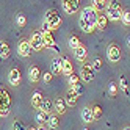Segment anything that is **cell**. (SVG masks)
Segmentation results:
<instances>
[{"instance_id":"cell-1","label":"cell","mask_w":130,"mask_h":130,"mask_svg":"<svg viewBox=\"0 0 130 130\" xmlns=\"http://www.w3.org/2000/svg\"><path fill=\"white\" fill-rule=\"evenodd\" d=\"M121 13H122V6H121V3L118 0H110V2H107L105 16H107L108 21H119Z\"/></svg>"},{"instance_id":"cell-2","label":"cell","mask_w":130,"mask_h":130,"mask_svg":"<svg viewBox=\"0 0 130 130\" xmlns=\"http://www.w3.org/2000/svg\"><path fill=\"white\" fill-rule=\"evenodd\" d=\"M11 111V97L8 91L0 86V118H6Z\"/></svg>"},{"instance_id":"cell-3","label":"cell","mask_w":130,"mask_h":130,"mask_svg":"<svg viewBox=\"0 0 130 130\" xmlns=\"http://www.w3.org/2000/svg\"><path fill=\"white\" fill-rule=\"evenodd\" d=\"M44 22H47L52 30H57L61 25V16L57 10H47L44 14Z\"/></svg>"},{"instance_id":"cell-4","label":"cell","mask_w":130,"mask_h":130,"mask_svg":"<svg viewBox=\"0 0 130 130\" xmlns=\"http://www.w3.org/2000/svg\"><path fill=\"white\" fill-rule=\"evenodd\" d=\"M28 42H30L31 50H35V52H39V50L44 49V41H42L41 31H33L31 36H30V39H28Z\"/></svg>"},{"instance_id":"cell-5","label":"cell","mask_w":130,"mask_h":130,"mask_svg":"<svg viewBox=\"0 0 130 130\" xmlns=\"http://www.w3.org/2000/svg\"><path fill=\"white\" fill-rule=\"evenodd\" d=\"M83 82H86V83H89V82H92L94 80V77H96V71L92 69V66L91 64H88V63H85L82 66V69H80V75H78Z\"/></svg>"},{"instance_id":"cell-6","label":"cell","mask_w":130,"mask_h":130,"mask_svg":"<svg viewBox=\"0 0 130 130\" xmlns=\"http://www.w3.org/2000/svg\"><path fill=\"white\" fill-rule=\"evenodd\" d=\"M63 10L68 14H75L80 8V0H61Z\"/></svg>"},{"instance_id":"cell-7","label":"cell","mask_w":130,"mask_h":130,"mask_svg":"<svg viewBox=\"0 0 130 130\" xmlns=\"http://www.w3.org/2000/svg\"><path fill=\"white\" fill-rule=\"evenodd\" d=\"M107 57L111 63H118L121 60V49L118 47V45L113 42V44H110L108 47H107Z\"/></svg>"},{"instance_id":"cell-8","label":"cell","mask_w":130,"mask_h":130,"mask_svg":"<svg viewBox=\"0 0 130 130\" xmlns=\"http://www.w3.org/2000/svg\"><path fill=\"white\" fill-rule=\"evenodd\" d=\"M80 17H83L85 21H88L91 25H94L96 24V17H97V13L92 10L91 6H86V8H83L82 10V14H80ZM96 28V27H94Z\"/></svg>"},{"instance_id":"cell-9","label":"cell","mask_w":130,"mask_h":130,"mask_svg":"<svg viewBox=\"0 0 130 130\" xmlns=\"http://www.w3.org/2000/svg\"><path fill=\"white\" fill-rule=\"evenodd\" d=\"M31 47H30V42H28V39H22L21 42H19V45H17V53L21 55V57H24V58H28L30 55H31Z\"/></svg>"},{"instance_id":"cell-10","label":"cell","mask_w":130,"mask_h":130,"mask_svg":"<svg viewBox=\"0 0 130 130\" xmlns=\"http://www.w3.org/2000/svg\"><path fill=\"white\" fill-rule=\"evenodd\" d=\"M8 80L13 86H19L21 85V80H22V74L17 68H13L10 72H8Z\"/></svg>"},{"instance_id":"cell-11","label":"cell","mask_w":130,"mask_h":130,"mask_svg":"<svg viewBox=\"0 0 130 130\" xmlns=\"http://www.w3.org/2000/svg\"><path fill=\"white\" fill-rule=\"evenodd\" d=\"M42 35V41H44V47L47 49H55V38L52 31H41Z\"/></svg>"},{"instance_id":"cell-12","label":"cell","mask_w":130,"mask_h":130,"mask_svg":"<svg viewBox=\"0 0 130 130\" xmlns=\"http://www.w3.org/2000/svg\"><path fill=\"white\" fill-rule=\"evenodd\" d=\"M74 57H75L77 61H82L83 63V61L86 60V57H88V49L83 44H80L77 49H74Z\"/></svg>"},{"instance_id":"cell-13","label":"cell","mask_w":130,"mask_h":130,"mask_svg":"<svg viewBox=\"0 0 130 130\" xmlns=\"http://www.w3.org/2000/svg\"><path fill=\"white\" fill-rule=\"evenodd\" d=\"M94 27H96V30H100V31L107 30V27H108V19H107V16H105V14H102V13L97 14Z\"/></svg>"},{"instance_id":"cell-14","label":"cell","mask_w":130,"mask_h":130,"mask_svg":"<svg viewBox=\"0 0 130 130\" xmlns=\"http://www.w3.org/2000/svg\"><path fill=\"white\" fill-rule=\"evenodd\" d=\"M52 75H60L61 74V58L60 57H55L50 63V71H49Z\"/></svg>"},{"instance_id":"cell-15","label":"cell","mask_w":130,"mask_h":130,"mask_svg":"<svg viewBox=\"0 0 130 130\" xmlns=\"http://www.w3.org/2000/svg\"><path fill=\"white\" fill-rule=\"evenodd\" d=\"M53 108H55V111H57V115H64L66 113V102H64V99L63 97H57L55 99V102H53Z\"/></svg>"},{"instance_id":"cell-16","label":"cell","mask_w":130,"mask_h":130,"mask_svg":"<svg viewBox=\"0 0 130 130\" xmlns=\"http://www.w3.org/2000/svg\"><path fill=\"white\" fill-rule=\"evenodd\" d=\"M74 72V66H72V61L69 58H61V74L64 75H69V74Z\"/></svg>"},{"instance_id":"cell-17","label":"cell","mask_w":130,"mask_h":130,"mask_svg":"<svg viewBox=\"0 0 130 130\" xmlns=\"http://www.w3.org/2000/svg\"><path fill=\"white\" fill-rule=\"evenodd\" d=\"M11 55V47L6 41H0V58L2 60H8Z\"/></svg>"},{"instance_id":"cell-18","label":"cell","mask_w":130,"mask_h":130,"mask_svg":"<svg viewBox=\"0 0 130 130\" xmlns=\"http://www.w3.org/2000/svg\"><path fill=\"white\" fill-rule=\"evenodd\" d=\"M28 78H30V82H33V83L39 82V78H41V69H39V66L33 64V66L30 68V71H28Z\"/></svg>"},{"instance_id":"cell-19","label":"cell","mask_w":130,"mask_h":130,"mask_svg":"<svg viewBox=\"0 0 130 130\" xmlns=\"http://www.w3.org/2000/svg\"><path fill=\"white\" fill-rule=\"evenodd\" d=\"M77 100H78V96H77L72 89H69L68 94H66V97H64L66 107H75V105H77Z\"/></svg>"},{"instance_id":"cell-20","label":"cell","mask_w":130,"mask_h":130,"mask_svg":"<svg viewBox=\"0 0 130 130\" xmlns=\"http://www.w3.org/2000/svg\"><path fill=\"white\" fill-rule=\"evenodd\" d=\"M47 125H49L50 130H58L60 128V118L57 115L50 113L49 115V121H47Z\"/></svg>"},{"instance_id":"cell-21","label":"cell","mask_w":130,"mask_h":130,"mask_svg":"<svg viewBox=\"0 0 130 130\" xmlns=\"http://www.w3.org/2000/svg\"><path fill=\"white\" fill-rule=\"evenodd\" d=\"M30 102H31V107H33V108L39 110V105H41V102H42V92H41V91H35Z\"/></svg>"},{"instance_id":"cell-22","label":"cell","mask_w":130,"mask_h":130,"mask_svg":"<svg viewBox=\"0 0 130 130\" xmlns=\"http://www.w3.org/2000/svg\"><path fill=\"white\" fill-rule=\"evenodd\" d=\"M78 27H80V30H83L85 33H91V31H94V25H91L88 21H85L83 17H80L78 19Z\"/></svg>"},{"instance_id":"cell-23","label":"cell","mask_w":130,"mask_h":130,"mask_svg":"<svg viewBox=\"0 0 130 130\" xmlns=\"http://www.w3.org/2000/svg\"><path fill=\"white\" fill-rule=\"evenodd\" d=\"M105 6H107V0H92V5H91V8L96 13L105 11Z\"/></svg>"},{"instance_id":"cell-24","label":"cell","mask_w":130,"mask_h":130,"mask_svg":"<svg viewBox=\"0 0 130 130\" xmlns=\"http://www.w3.org/2000/svg\"><path fill=\"white\" fill-rule=\"evenodd\" d=\"M52 108H53L52 100H49V99H42L41 105H39V110L44 111V113H47V115H50V113H52Z\"/></svg>"},{"instance_id":"cell-25","label":"cell","mask_w":130,"mask_h":130,"mask_svg":"<svg viewBox=\"0 0 130 130\" xmlns=\"http://www.w3.org/2000/svg\"><path fill=\"white\" fill-rule=\"evenodd\" d=\"M82 121L85 124L92 122V113H91V108L89 107H85V108L82 110Z\"/></svg>"},{"instance_id":"cell-26","label":"cell","mask_w":130,"mask_h":130,"mask_svg":"<svg viewBox=\"0 0 130 130\" xmlns=\"http://www.w3.org/2000/svg\"><path fill=\"white\" fill-rule=\"evenodd\" d=\"M47 121H49V115L41 111V110H38V113H36V122L39 125H44V124H47Z\"/></svg>"},{"instance_id":"cell-27","label":"cell","mask_w":130,"mask_h":130,"mask_svg":"<svg viewBox=\"0 0 130 130\" xmlns=\"http://www.w3.org/2000/svg\"><path fill=\"white\" fill-rule=\"evenodd\" d=\"M68 44H69V47L74 50V49H77L78 45L82 44L80 42V39H78V36L77 35H72V36H69V41H68Z\"/></svg>"},{"instance_id":"cell-28","label":"cell","mask_w":130,"mask_h":130,"mask_svg":"<svg viewBox=\"0 0 130 130\" xmlns=\"http://www.w3.org/2000/svg\"><path fill=\"white\" fill-rule=\"evenodd\" d=\"M119 21L122 22L125 27L130 25V11L128 10H122V13H121V17H119Z\"/></svg>"},{"instance_id":"cell-29","label":"cell","mask_w":130,"mask_h":130,"mask_svg":"<svg viewBox=\"0 0 130 130\" xmlns=\"http://www.w3.org/2000/svg\"><path fill=\"white\" fill-rule=\"evenodd\" d=\"M16 24H17L19 28H24V27L27 25V17L22 13H17V16H16Z\"/></svg>"},{"instance_id":"cell-30","label":"cell","mask_w":130,"mask_h":130,"mask_svg":"<svg viewBox=\"0 0 130 130\" xmlns=\"http://www.w3.org/2000/svg\"><path fill=\"white\" fill-rule=\"evenodd\" d=\"M69 89H72L77 96H82L83 92H85V88H83V85H82L80 82H78V83H74V85H71V88H69Z\"/></svg>"},{"instance_id":"cell-31","label":"cell","mask_w":130,"mask_h":130,"mask_svg":"<svg viewBox=\"0 0 130 130\" xmlns=\"http://www.w3.org/2000/svg\"><path fill=\"white\" fill-rule=\"evenodd\" d=\"M91 113H92V121H96V119H100L102 118V108L99 105H94L91 108Z\"/></svg>"},{"instance_id":"cell-32","label":"cell","mask_w":130,"mask_h":130,"mask_svg":"<svg viewBox=\"0 0 130 130\" xmlns=\"http://www.w3.org/2000/svg\"><path fill=\"white\" fill-rule=\"evenodd\" d=\"M91 66H92V69H94L96 72H97V71H102V66H104L102 58H100V57H96L94 60H92V64H91Z\"/></svg>"},{"instance_id":"cell-33","label":"cell","mask_w":130,"mask_h":130,"mask_svg":"<svg viewBox=\"0 0 130 130\" xmlns=\"http://www.w3.org/2000/svg\"><path fill=\"white\" fill-rule=\"evenodd\" d=\"M119 85H121V88H122V91L128 96V82H127V78H125L124 75L119 77Z\"/></svg>"},{"instance_id":"cell-34","label":"cell","mask_w":130,"mask_h":130,"mask_svg":"<svg viewBox=\"0 0 130 130\" xmlns=\"http://www.w3.org/2000/svg\"><path fill=\"white\" fill-rule=\"evenodd\" d=\"M108 92H110L111 97H115V96L118 94V86L115 85V82H110V83H108Z\"/></svg>"},{"instance_id":"cell-35","label":"cell","mask_w":130,"mask_h":130,"mask_svg":"<svg viewBox=\"0 0 130 130\" xmlns=\"http://www.w3.org/2000/svg\"><path fill=\"white\" fill-rule=\"evenodd\" d=\"M11 130H27V127H25V124L22 122V121H14V124H13V127H11Z\"/></svg>"},{"instance_id":"cell-36","label":"cell","mask_w":130,"mask_h":130,"mask_svg":"<svg viewBox=\"0 0 130 130\" xmlns=\"http://www.w3.org/2000/svg\"><path fill=\"white\" fill-rule=\"evenodd\" d=\"M68 78H69V85H74V83H78V82H80V77L77 75L75 72L69 74V75H68Z\"/></svg>"},{"instance_id":"cell-37","label":"cell","mask_w":130,"mask_h":130,"mask_svg":"<svg viewBox=\"0 0 130 130\" xmlns=\"http://www.w3.org/2000/svg\"><path fill=\"white\" fill-rule=\"evenodd\" d=\"M42 82H44V83H50V82H52V74H50V72H45L44 75H42Z\"/></svg>"},{"instance_id":"cell-38","label":"cell","mask_w":130,"mask_h":130,"mask_svg":"<svg viewBox=\"0 0 130 130\" xmlns=\"http://www.w3.org/2000/svg\"><path fill=\"white\" fill-rule=\"evenodd\" d=\"M41 31H52V28L49 27V24H47V22H44V21H42V25H41Z\"/></svg>"},{"instance_id":"cell-39","label":"cell","mask_w":130,"mask_h":130,"mask_svg":"<svg viewBox=\"0 0 130 130\" xmlns=\"http://www.w3.org/2000/svg\"><path fill=\"white\" fill-rule=\"evenodd\" d=\"M27 130H38V128H36V127H28Z\"/></svg>"},{"instance_id":"cell-40","label":"cell","mask_w":130,"mask_h":130,"mask_svg":"<svg viewBox=\"0 0 130 130\" xmlns=\"http://www.w3.org/2000/svg\"><path fill=\"white\" fill-rule=\"evenodd\" d=\"M124 130H130V128H128V127H125V128H124Z\"/></svg>"},{"instance_id":"cell-41","label":"cell","mask_w":130,"mask_h":130,"mask_svg":"<svg viewBox=\"0 0 130 130\" xmlns=\"http://www.w3.org/2000/svg\"><path fill=\"white\" fill-rule=\"evenodd\" d=\"M38 130H44V128H41V127H39V128H38Z\"/></svg>"},{"instance_id":"cell-42","label":"cell","mask_w":130,"mask_h":130,"mask_svg":"<svg viewBox=\"0 0 130 130\" xmlns=\"http://www.w3.org/2000/svg\"><path fill=\"white\" fill-rule=\"evenodd\" d=\"M83 130H88V128H83Z\"/></svg>"}]
</instances>
